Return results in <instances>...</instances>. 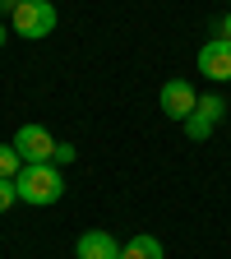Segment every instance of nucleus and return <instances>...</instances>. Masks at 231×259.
Here are the masks:
<instances>
[{
    "instance_id": "0eeeda50",
    "label": "nucleus",
    "mask_w": 231,
    "mask_h": 259,
    "mask_svg": "<svg viewBox=\"0 0 231 259\" xmlns=\"http://www.w3.org/2000/svg\"><path fill=\"white\" fill-rule=\"evenodd\" d=\"M120 259H167V250H162L157 236L139 232V236H129V241L120 245Z\"/></svg>"
},
{
    "instance_id": "9b49d317",
    "label": "nucleus",
    "mask_w": 231,
    "mask_h": 259,
    "mask_svg": "<svg viewBox=\"0 0 231 259\" xmlns=\"http://www.w3.org/2000/svg\"><path fill=\"white\" fill-rule=\"evenodd\" d=\"M19 204V190H14V181H5V176H0V213H10Z\"/></svg>"
},
{
    "instance_id": "7ed1b4c3",
    "label": "nucleus",
    "mask_w": 231,
    "mask_h": 259,
    "mask_svg": "<svg viewBox=\"0 0 231 259\" xmlns=\"http://www.w3.org/2000/svg\"><path fill=\"white\" fill-rule=\"evenodd\" d=\"M194 107H199V93H194L190 79H167V83H162V111H167L171 120L185 125L194 116Z\"/></svg>"
},
{
    "instance_id": "f257e3e1",
    "label": "nucleus",
    "mask_w": 231,
    "mask_h": 259,
    "mask_svg": "<svg viewBox=\"0 0 231 259\" xmlns=\"http://www.w3.org/2000/svg\"><path fill=\"white\" fill-rule=\"evenodd\" d=\"M14 190H19V204H32V208L60 204L65 171L56 167V162H23V171L14 176Z\"/></svg>"
},
{
    "instance_id": "2eb2a0df",
    "label": "nucleus",
    "mask_w": 231,
    "mask_h": 259,
    "mask_svg": "<svg viewBox=\"0 0 231 259\" xmlns=\"http://www.w3.org/2000/svg\"><path fill=\"white\" fill-rule=\"evenodd\" d=\"M5 37H10V28H5V23H0V47H5Z\"/></svg>"
},
{
    "instance_id": "f8f14e48",
    "label": "nucleus",
    "mask_w": 231,
    "mask_h": 259,
    "mask_svg": "<svg viewBox=\"0 0 231 259\" xmlns=\"http://www.w3.org/2000/svg\"><path fill=\"white\" fill-rule=\"evenodd\" d=\"M74 157H79V148H74V144H56V157H51V162H56V167H70Z\"/></svg>"
},
{
    "instance_id": "6e6552de",
    "label": "nucleus",
    "mask_w": 231,
    "mask_h": 259,
    "mask_svg": "<svg viewBox=\"0 0 231 259\" xmlns=\"http://www.w3.org/2000/svg\"><path fill=\"white\" fill-rule=\"evenodd\" d=\"M226 111H231V107H226V97H222V93H199V107H194V116H204L208 125H217Z\"/></svg>"
},
{
    "instance_id": "4468645a",
    "label": "nucleus",
    "mask_w": 231,
    "mask_h": 259,
    "mask_svg": "<svg viewBox=\"0 0 231 259\" xmlns=\"http://www.w3.org/2000/svg\"><path fill=\"white\" fill-rule=\"evenodd\" d=\"M19 5H23V0H0V14H14Z\"/></svg>"
},
{
    "instance_id": "423d86ee",
    "label": "nucleus",
    "mask_w": 231,
    "mask_h": 259,
    "mask_svg": "<svg viewBox=\"0 0 231 259\" xmlns=\"http://www.w3.org/2000/svg\"><path fill=\"white\" fill-rule=\"evenodd\" d=\"M74 259H120V245L111 232H83L74 241Z\"/></svg>"
},
{
    "instance_id": "9d476101",
    "label": "nucleus",
    "mask_w": 231,
    "mask_h": 259,
    "mask_svg": "<svg viewBox=\"0 0 231 259\" xmlns=\"http://www.w3.org/2000/svg\"><path fill=\"white\" fill-rule=\"evenodd\" d=\"M185 135H190L194 144H204V139H213V125H208L204 116H190V120H185Z\"/></svg>"
},
{
    "instance_id": "f03ea898",
    "label": "nucleus",
    "mask_w": 231,
    "mask_h": 259,
    "mask_svg": "<svg viewBox=\"0 0 231 259\" xmlns=\"http://www.w3.org/2000/svg\"><path fill=\"white\" fill-rule=\"evenodd\" d=\"M56 23H60V14H56V5H51V0H23V5L10 14V28L19 32V37H28V42L51 37V32H56Z\"/></svg>"
},
{
    "instance_id": "1a4fd4ad",
    "label": "nucleus",
    "mask_w": 231,
    "mask_h": 259,
    "mask_svg": "<svg viewBox=\"0 0 231 259\" xmlns=\"http://www.w3.org/2000/svg\"><path fill=\"white\" fill-rule=\"evenodd\" d=\"M23 171V157H19V148L14 144H0V176H5V181H14Z\"/></svg>"
},
{
    "instance_id": "ddd939ff",
    "label": "nucleus",
    "mask_w": 231,
    "mask_h": 259,
    "mask_svg": "<svg viewBox=\"0 0 231 259\" xmlns=\"http://www.w3.org/2000/svg\"><path fill=\"white\" fill-rule=\"evenodd\" d=\"M217 37H226V42H231V14H222V19H217Z\"/></svg>"
},
{
    "instance_id": "20e7f679",
    "label": "nucleus",
    "mask_w": 231,
    "mask_h": 259,
    "mask_svg": "<svg viewBox=\"0 0 231 259\" xmlns=\"http://www.w3.org/2000/svg\"><path fill=\"white\" fill-rule=\"evenodd\" d=\"M56 144L60 139L47 135V125H19V135H14V148H19L23 162H51L56 157Z\"/></svg>"
},
{
    "instance_id": "39448f33",
    "label": "nucleus",
    "mask_w": 231,
    "mask_h": 259,
    "mask_svg": "<svg viewBox=\"0 0 231 259\" xmlns=\"http://www.w3.org/2000/svg\"><path fill=\"white\" fill-rule=\"evenodd\" d=\"M199 74L213 83H231V42L226 37H213L199 47Z\"/></svg>"
}]
</instances>
